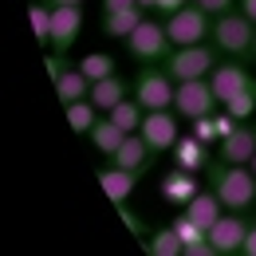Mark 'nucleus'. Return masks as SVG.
Here are the masks:
<instances>
[{
  "instance_id": "nucleus-15",
  "label": "nucleus",
  "mask_w": 256,
  "mask_h": 256,
  "mask_svg": "<svg viewBox=\"0 0 256 256\" xmlns=\"http://www.w3.org/2000/svg\"><path fill=\"white\" fill-rule=\"evenodd\" d=\"M138 178L142 174H134V170H122V166H106V170H98V186L106 190V197L114 201V205H126L130 201V193L138 190Z\"/></svg>"
},
{
  "instance_id": "nucleus-40",
  "label": "nucleus",
  "mask_w": 256,
  "mask_h": 256,
  "mask_svg": "<svg viewBox=\"0 0 256 256\" xmlns=\"http://www.w3.org/2000/svg\"><path fill=\"white\" fill-rule=\"evenodd\" d=\"M48 4H83V0H48Z\"/></svg>"
},
{
  "instance_id": "nucleus-29",
  "label": "nucleus",
  "mask_w": 256,
  "mask_h": 256,
  "mask_svg": "<svg viewBox=\"0 0 256 256\" xmlns=\"http://www.w3.org/2000/svg\"><path fill=\"white\" fill-rule=\"evenodd\" d=\"M174 228H178V236H182V240H186V244H193V240H201V236H205V228H201V224L193 221L190 213H182V217H174Z\"/></svg>"
},
{
  "instance_id": "nucleus-9",
  "label": "nucleus",
  "mask_w": 256,
  "mask_h": 256,
  "mask_svg": "<svg viewBox=\"0 0 256 256\" xmlns=\"http://www.w3.org/2000/svg\"><path fill=\"white\" fill-rule=\"evenodd\" d=\"M178 110L174 106H166V110H146V118H142V138L150 142V150L154 154H174V146H178V138H182V130H178Z\"/></svg>"
},
{
  "instance_id": "nucleus-33",
  "label": "nucleus",
  "mask_w": 256,
  "mask_h": 256,
  "mask_svg": "<svg viewBox=\"0 0 256 256\" xmlns=\"http://www.w3.org/2000/svg\"><path fill=\"white\" fill-rule=\"evenodd\" d=\"M197 4H201L209 16H221V12H232V4H236V0H197Z\"/></svg>"
},
{
  "instance_id": "nucleus-3",
  "label": "nucleus",
  "mask_w": 256,
  "mask_h": 256,
  "mask_svg": "<svg viewBox=\"0 0 256 256\" xmlns=\"http://www.w3.org/2000/svg\"><path fill=\"white\" fill-rule=\"evenodd\" d=\"M217 64H221V52L213 44H186V48H174L162 67L174 75V83H182V79H209Z\"/></svg>"
},
{
  "instance_id": "nucleus-7",
  "label": "nucleus",
  "mask_w": 256,
  "mask_h": 256,
  "mask_svg": "<svg viewBox=\"0 0 256 256\" xmlns=\"http://www.w3.org/2000/svg\"><path fill=\"white\" fill-rule=\"evenodd\" d=\"M221 106V98L213 91V83L209 79H182L178 83V95H174V110L193 122V118H201V114H213Z\"/></svg>"
},
{
  "instance_id": "nucleus-34",
  "label": "nucleus",
  "mask_w": 256,
  "mask_h": 256,
  "mask_svg": "<svg viewBox=\"0 0 256 256\" xmlns=\"http://www.w3.org/2000/svg\"><path fill=\"white\" fill-rule=\"evenodd\" d=\"M213 122H217V134H221V138H228V134H232V126H236V118H232L228 110H221V114H213Z\"/></svg>"
},
{
  "instance_id": "nucleus-22",
  "label": "nucleus",
  "mask_w": 256,
  "mask_h": 256,
  "mask_svg": "<svg viewBox=\"0 0 256 256\" xmlns=\"http://www.w3.org/2000/svg\"><path fill=\"white\" fill-rule=\"evenodd\" d=\"M146 252H150V256H186V240L178 236L174 224H166V228H158V232H150Z\"/></svg>"
},
{
  "instance_id": "nucleus-12",
  "label": "nucleus",
  "mask_w": 256,
  "mask_h": 256,
  "mask_svg": "<svg viewBox=\"0 0 256 256\" xmlns=\"http://www.w3.org/2000/svg\"><path fill=\"white\" fill-rule=\"evenodd\" d=\"M209 83H213V91H217V98H221V106H224L236 91H244L252 83V75H248V67L240 64V60H221V64L209 71Z\"/></svg>"
},
{
  "instance_id": "nucleus-19",
  "label": "nucleus",
  "mask_w": 256,
  "mask_h": 256,
  "mask_svg": "<svg viewBox=\"0 0 256 256\" xmlns=\"http://www.w3.org/2000/svg\"><path fill=\"white\" fill-rule=\"evenodd\" d=\"M56 95H60V102H64V106L91 95V79L83 75V67H67L64 75L56 79Z\"/></svg>"
},
{
  "instance_id": "nucleus-2",
  "label": "nucleus",
  "mask_w": 256,
  "mask_h": 256,
  "mask_svg": "<svg viewBox=\"0 0 256 256\" xmlns=\"http://www.w3.org/2000/svg\"><path fill=\"white\" fill-rule=\"evenodd\" d=\"M213 48L221 52V56H232V60H248L252 56V40H256V24L240 12V8H232V12H221V16H213Z\"/></svg>"
},
{
  "instance_id": "nucleus-21",
  "label": "nucleus",
  "mask_w": 256,
  "mask_h": 256,
  "mask_svg": "<svg viewBox=\"0 0 256 256\" xmlns=\"http://www.w3.org/2000/svg\"><path fill=\"white\" fill-rule=\"evenodd\" d=\"M186 213H190L193 221H197L201 228H205V232H209V224H213V221H217V217L224 213V205H221V197H217L213 190H201V193H197V197L190 201V205H186Z\"/></svg>"
},
{
  "instance_id": "nucleus-31",
  "label": "nucleus",
  "mask_w": 256,
  "mask_h": 256,
  "mask_svg": "<svg viewBox=\"0 0 256 256\" xmlns=\"http://www.w3.org/2000/svg\"><path fill=\"white\" fill-rule=\"evenodd\" d=\"M48 71H52V83L67 71V56H64V52H52V56H48Z\"/></svg>"
},
{
  "instance_id": "nucleus-18",
  "label": "nucleus",
  "mask_w": 256,
  "mask_h": 256,
  "mask_svg": "<svg viewBox=\"0 0 256 256\" xmlns=\"http://www.w3.org/2000/svg\"><path fill=\"white\" fill-rule=\"evenodd\" d=\"M87 138H91V146H95L98 154H114V150L122 146V138H126V130L118 126V122H114L110 114H102V118H98L95 126H91V134H87Z\"/></svg>"
},
{
  "instance_id": "nucleus-26",
  "label": "nucleus",
  "mask_w": 256,
  "mask_h": 256,
  "mask_svg": "<svg viewBox=\"0 0 256 256\" xmlns=\"http://www.w3.org/2000/svg\"><path fill=\"white\" fill-rule=\"evenodd\" d=\"M28 20H32L36 40L48 44V40H52V4H48V0H32V4H28Z\"/></svg>"
},
{
  "instance_id": "nucleus-27",
  "label": "nucleus",
  "mask_w": 256,
  "mask_h": 256,
  "mask_svg": "<svg viewBox=\"0 0 256 256\" xmlns=\"http://www.w3.org/2000/svg\"><path fill=\"white\" fill-rule=\"evenodd\" d=\"M79 67H83V75H87L91 83L106 79V75H114V60H110V56H102V52H91V56H83V60H79Z\"/></svg>"
},
{
  "instance_id": "nucleus-16",
  "label": "nucleus",
  "mask_w": 256,
  "mask_h": 256,
  "mask_svg": "<svg viewBox=\"0 0 256 256\" xmlns=\"http://www.w3.org/2000/svg\"><path fill=\"white\" fill-rule=\"evenodd\" d=\"M126 95H134V83H126L122 75H106V79L91 83V95H87V98H91L98 110L106 114V110H114V106H118Z\"/></svg>"
},
{
  "instance_id": "nucleus-13",
  "label": "nucleus",
  "mask_w": 256,
  "mask_h": 256,
  "mask_svg": "<svg viewBox=\"0 0 256 256\" xmlns=\"http://www.w3.org/2000/svg\"><path fill=\"white\" fill-rule=\"evenodd\" d=\"M256 154V134H252V122H236L228 138H221L217 146V158L221 162H232V166H248Z\"/></svg>"
},
{
  "instance_id": "nucleus-14",
  "label": "nucleus",
  "mask_w": 256,
  "mask_h": 256,
  "mask_svg": "<svg viewBox=\"0 0 256 256\" xmlns=\"http://www.w3.org/2000/svg\"><path fill=\"white\" fill-rule=\"evenodd\" d=\"M154 158H158V154L150 150V142H146L138 130H134V134H126V138H122V146L110 154V162H114V166L134 170V174H146V170L154 166Z\"/></svg>"
},
{
  "instance_id": "nucleus-6",
  "label": "nucleus",
  "mask_w": 256,
  "mask_h": 256,
  "mask_svg": "<svg viewBox=\"0 0 256 256\" xmlns=\"http://www.w3.org/2000/svg\"><path fill=\"white\" fill-rule=\"evenodd\" d=\"M166 32L174 40V48H186V44H205L209 32H213V16L193 0L186 8H178V12H170L166 16Z\"/></svg>"
},
{
  "instance_id": "nucleus-35",
  "label": "nucleus",
  "mask_w": 256,
  "mask_h": 256,
  "mask_svg": "<svg viewBox=\"0 0 256 256\" xmlns=\"http://www.w3.org/2000/svg\"><path fill=\"white\" fill-rule=\"evenodd\" d=\"M186 4H193V0H158V8H154V12H162V16H170V12H178V8H186Z\"/></svg>"
},
{
  "instance_id": "nucleus-23",
  "label": "nucleus",
  "mask_w": 256,
  "mask_h": 256,
  "mask_svg": "<svg viewBox=\"0 0 256 256\" xmlns=\"http://www.w3.org/2000/svg\"><path fill=\"white\" fill-rule=\"evenodd\" d=\"M67 122H71V130L75 134H91V126H95L98 118H102V110H98L91 98H79V102H67Z\"/></svg>"
},
{
  "instance_id": "nucleus-5",
  "label": "nucleus",
  "mask_w": 256,
  "mask_h": 256,
  "mask_svg": "<svg viewBox=\"0 0 256 256\" xmlns=\"http://www.w3.org/2000/svg\"><path fill=\"white\" fill-rule=\"evenodd\" d=\"M174 95H178L174 75L162 64H142L138 79H134V98H138L146 110H166V106H174Z\"/></svg>"
},
{
  "instance_id": "nucleus-28",
  "label": "nucleus",
  "mask_w": 256,
  "mask_h": 256,
  "mask_svg": "<svg viewBox=\"0 0 256 256\" xmlns=\"http://www.w3.org/2000/svg\"><path fill=\"white\" fill-rule=\"evenodd\" d=\"M213 114H217V110H213ZM213 114H201V118H193V122H190V134H197L205 146H221V134H217Z\"/></svg>"
},
{
  "instance_id": "nucleus-24",
  "label": "nucleus",
  "mask_w": 256,
  "mask_h": 256,
  "mask_svg": "<svg viewBox=\"0 0 256 256\" xmlns=\"http://www.w3.org/2000/svg\"><path fill=\"white\" fill-rule=\"evenodd\" d=\"M106 114H110V118H114L118 126L126 130V134H134V130H142V118H146V106H142V102H138L134 95H126L122 102H118V106H114V110H106Z\"/></svg>"
},
{
  "instance_id": "nucleus-11",
  "label": "nucleus",
  "mask_w": 256,
  "mask_h": 256,
  "mask_svg": "<svg viewBox=\"0 0 256 256\" xmlns=\"http://www.w3.org/2000/svg\"><path fill=\"white\" fill-rule=\"evenodd\" d=\"M197 193H201V174H193L186 166H174V170L162 178V201H170V205H178V209H186Z\"/></svg>"
},
{
  "instance_id": "nucleus-36",
  "label": "nucleus",
  "mask_w": 256,
  "mask_h": 256,
  "mask_svg": "<svg viewBox=\"0 0 256 256\" xmlns=\"http://www.w3.org/2000/svg\"><path fill=\"white\" fill-rule=\"evenodd\" d=\"M138 0H102V12H122V8H134ZM142 8V4H138Z\"/></svg>"
},
{
  "instance_id": "nucleus-43",
  "label": "nucleus",
  "mask_w": 256,
  "mask_h": 256,
  "mask_svg": "<svg viewBox=\"0 0 256 256\" xmlns=\"http://www.w3.org/2000/svg\"><path fill=\"white\" fill-rule=\"evenodd\" d=\"M252 134H256V122H252Z\"/></svg>"
},
{
  "instance_id": "nucleus-8",
  "label": "nucleus",
  "mask_w": 256,
  "mask_h": 256,
  "mask_svg": "<svg viewBox=\"0 0 256 256\" xmlns=\"http://www.w3.org/2000/svg\"><path fill=\"white\" fill-rule=\"evenodd\" d=\"M248 228H252V217H248V213H232V209H224L221 217L209 224V244H213V252H217V256L240 252Z\"/></svg>"
},
{
  "instance_id": "nucleus-25",
  "label": "nucleus",
  "mask_w": 256,
  "mask_h": 256,
  "mask_svg": "<svg viewBox=\"0 0 256 256\" xmlns=\"http://www.w3.org/2000/svg\"><path fill=\"white\" fill-rule=\"evenodd\" d=\"M224 110H228L236 122H248V118L256 114V79L244 87V91H236V95L228 98V102H224Z\"/></svg>"
},
{
  "instance_id": "nucleus-37",
  "label": "nucleus",
  "mask_w": 256,
  "mask_h": 256,
  "mask_svg": "<svg viewBox=\"0 0 256 256\" xmlns=\"http://www.w3.org/2000/svg\"><path fill=\"white\" fill-rule=\"evenodd\" d=\"M244 256H256V217H252V228H248V236H244Z\"/></svg>"
},
{
  "instance_id": "nucleus-41",
  "label": "nucleus",
  "mask_w": 256,
  "mask_h": 256,
  "mask_svg": "<svg viewBox=\"0 0 256 256\" xmlns=\"http://www.w3.org/2000/svg\"><path fill=\"white\" fill-rule=\"evenodd\" d=\"M248 170H252V174H256V154H252V162H248Z\"/></svg>"
},
{
  "instance_id": "nucleus-4",
  "label": "nucleus",
  "mask_w": 256,
  "mask_h": 256,
  "mask_svg": "<svg viewBox=\"0 0 256 256\" xmlns=\"http://www.w3.org/2000/svg\"><path fill=\"white\" fill-rule=\"evenodd\" d=\"M126 48L138 64H166L170 52H174V40L166 32V20H142L126 36Z\"/></svg>"
},
{
  "instance_id": "nucleus-32",
  "label": "nucleus",
  "mask_w": 256,
  "mask_h": 256,
  "mask_svg": "<svg viewBox=\"0 0 256 256\" xmlns=\"http://www.w3.org/2000/svg\"><path fill=\"white\" fill-rule=\"evenodd\" d=\"M186 256H217V252H213V244H209V232H205L201 240H193V244H186Z\"/></svg>"
},
{
  "instance_id": "nucleus-38",
  "label": "nucleus",
  "mask_w": 256,
  "mask_h": 256,
  "mask_svg": "<svg viewBox=\"0 0 256 256\" xmlns=\"http://www.w3.org/2000/svg\"><path fill=\"white\" fill-rule=\"evenodd\" d=\"M236 8H240V12H244V16L256 24V0H236Z\"/></svg>"
},
{
  "instance_id": "nucleus-30",
  "label": "nucleus",
  "mask_w": 256,
  "mask_h": 256,
  "mask_svg": "<svg viewBox=\"0 0 256 256\" xmlns=\"http://www.w3.org/2000/svg\"><path fill=\"white\" fill-rule=\"evenodd\" d=\"M118 217L126 221V228H130V232H134V236H146V221H142L138 213H130L126 205H118Z\"/></svg>"
},
{
  "instance_id": "nucleus-39",
  "label": "nucleus",
  "mask_w": 256,
  "mask_h": 256,
  "mask_svg": "<svg viewBox=\"0 0 256 256\" xmlns=\"http://www.w3.org/2000/svg\"><path fill=\"white\" fill-rule=\"evenodd\" d=\"M138 4H142L146 12H150V8H158V0H138Z\"/></svg>"
},
{
  "instance_id": "nucleus-10",
  "label": "nucleus",
  "mask_w": 256,
  "mask_h": 256,
  "mask_svg": "<svg viewBox=\"0 0 256 256\" xmlns=\"http://www.w3.org/2000/svg\"><path fill=\"white\" fill-rule=\"evenodd\" d=\"M79 28H83V4H52V40H48V48L67 56V48L79 40Z\"/></svg>"
},
{
  "instance_id": "nucleus-17",
  "label": "nucleus",
  "mask_w": 256,
  "mask_h": 256,
  "mask_svg": "<svg viewBox=\"0 0 256 256\" xmlns=\"http://www.w3.org/2000/svg\"><path fill=\"white\" fill-rule=\"evenodd\" d=\"M209 162H213V154H209V146H205L197 134H182V138H178V146H174V166H186L193 174H205Z\"/></svg>"
},
{
  "instance_id": "nucleus-1",
  "label": "nucleus",
  "mask_w": 256,
  "mask_h": 256,
  "mask_svg": "<svg viewBox=\"0 0 256 256\" xmlns=\"http://www.w3.org/2000/svg\"><path fill=\"white\" fill-rule=\"evenodd\" d=\"M205 182H209V190L221 197L224 209H232V213H248L256 205V174L248 166H232V162H209V170H205Z\"/></svg>"
},
{
  "instance_id": "nucleus-42",
  "label": "nucleus",
  "mask_w": 256,
  "mask_h": 256,
  "mask_svg": "<svg viewBox=\"0 0 256 256\" xmlns=\"http://www.w3.org/2000/svg\"><path fill=\"white\" fill-rule=\"evenodd\" d=\"M248 60H252V64H256V40H252V56H248Z\"/></svg>"
},
{
  "instance_id": "nucleus-20",
  "label": "nucleus",
  "mask_w": 256,
  "mask_h": 256,
  "mask_svg": "<svg viewBox=\"0 0 256 256\" xmlns=\"http://www.w3.org/2000/svg\"><path fill=\"white\" fill-rule=\"evenodd\" d=\"M142 12H146V8H138V4H134V8H122V12H102V32L114 36V40H126V36L146 20Z\"/></svg>"
}]
</instances>
